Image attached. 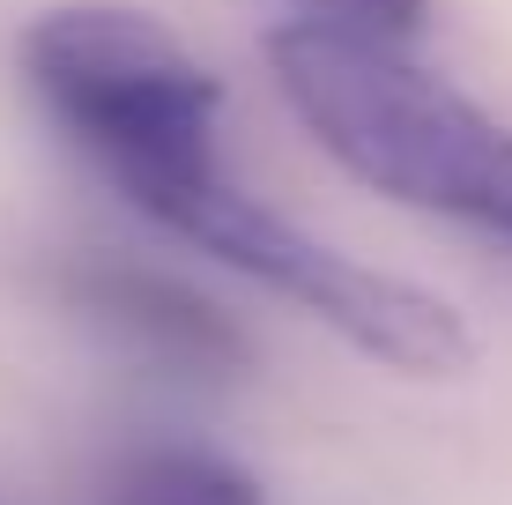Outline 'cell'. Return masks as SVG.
<instances>
[{
  "label": "cell",
  "instance_id": "cell-1",
  "mask_svg": "<svg viewBox=\"0 0 512 505\" xmlns=\"http://www.w3.org/2000/svg\"><path fill=\"white\" fill-rule=\"evenodd\" d=\"M268 75L349 179L512 246V127L342 15L268 30Z\"/></svg>",
  "mask_w": 512,
  "mask_h": 505
},
{
  "label": "cell",
  "instance_id": "cell-2",
  "mask_svg": "<svg viewBox=\"0 0 512 505\" xmlns=\"http://www.w3.org/2000/svg\"><path fill=\"white\" fill-rule=\"evenodd\" d=\"M141 216H156L171 238L216 253L223 268H238L245 283L275 290V298L305 305L320 327H334L342 342H357L364 357L394 364L416 379H453L475 364V335L438 290L409 283V275L364 268V260L334 253L327 238H312L305 223L275 216L260 194H245L238 179H223L216 164L179 171L127 194Z\"/></svg>",
  "mask_w": 512,
  "mask_h": 505
},
{
  "label": "cell",
  "instance_id": "cell-3",
  "mask_svg": "<svg viewBox=\"0 0 512 505\" xmlns=\"http://www.w3.org/2000/svg\"><path fill=\"white\" fill-rule=\"evenodd\" d=\"M23 75L127 194L216 164L208 134L223 112V82L134 8L75 0L38 15L23 30Z\"/></svg>",
  "mask_w": 512,
  "mask_h": 505
},
{
  "label": "cell",
  "instance_id": "cell-4",
  "mask_svg": "<svg viewBox=\"0 0 512 505\" xmlns=\"http://www.w3.org/2000/svg\"><path fill=\"white\" fill-rule=\"evenodd\" d=\"M67 298H75L90 320H104L119 342H134L141 357L171 364V372L193 379H223L245 364V335L238 320L216 298H201L179 275L156 268H119V260H82L67 275Z\"/></svg>",
  "mask_w": 512,
  "mask_h": 505
},
{
  "label": "cell",
  "instance_id": "cell-5",
  "mask_svg": "<svg viewBox=\"0 0 512 505\" xmlns=\"http://www.w3.org/2000/svg\"><path fill=\"white\" fill-rule=\"evenodd\" d=\"M97 505H268V498H260V483L245 468L216 461V454L149 446V454H127L104 476Z\"/></svg>",
  "mask_w": 512,
  "mask_h": 505
},
{
  "label": "cell",
  "instance_id": "cell-6",
  "mask_svg": "<svg viewBox=\"0 0 512 505\" xmlns=\"http://www.w3.org/2000/svg\"><path fill=\"white\" fill-rule=\"evenodd\" d=\"M320 8H334L342 23H364V30H416L431 15V0H320Z\"/></svg>",
  "mask_w": 512,
  "mask_h": 505
}]
</instances>
